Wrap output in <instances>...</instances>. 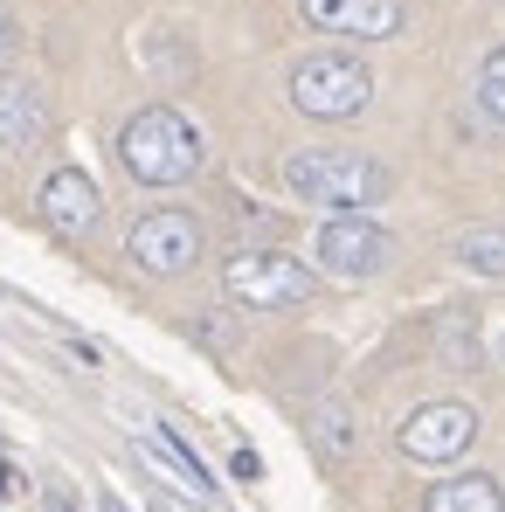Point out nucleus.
Here are the masks:
<instances>
[{
	"label": "nucleus",
	"instance_id": "nucleus-1",
	"mask_svg": "<svg viewBox=\"0 0 505 512\" xmlns=\"http://www.w3.org/2000/svg\"><path fill=\"white\" fill-rule=\"evenodd\" d=\"M201 160H208V146H201L194 118L173 111V104L132 111L125 132H118V167L132 173V180H146V187H180V180L201 173Z\"/></svg>",
	"mask_w": 505,
	"mask_h": 512
},
{
	"label": "nucleus",
	"instance_id": "nucleus-2",
	"mask_svg": "<svg viewBox=\"0 0 505 512\" xmlns=\"http://www.w3.org/2000/svg\"><path fill=\"white\" fill-rule=\"evenodd\" d=\"M284 187L312 208H333V215H367L374 201L395 194V173L367 153H339V146H305L284 160Z\"/></svg>",
	"mask_w": 505,
	"mask_h": 512
},
{
	"label": "nucleus",
	"instance_id": "nucleus-3",
	"mask_svg": "<svg viewBox=\"0 0 505 512\" xmlns=\"http://www.w3.org/2000/svg\"><path fill=\"white\" fill-rule=\"evenodd\" d=\"M222 291L250 312H284V305H305L319 291V277L284 250H229L222 263Z\"/></svg>",
	"mask_w": 505,
	"mask_h": 512
},
{
	"label": "nucleus",
	"instance_id": "nucleus-4",
	"mask_svg": "<svg viewBox=\"0 0 505 512\" xmlns=\"http://www.w3.org/2000/svg\"><path fill=\"white\" fill-rule=\"evenodd\" d=\"M367 97H374V77H367L360 56L319 49V56H305L291 70V104L305 118H353V111H367Z\"/></svg>",
	"mask_w": 505,
	"mask_h": 512
},
{
	"label": "nucleus",
	"instance_id": "nucleus-5",
	"mask_svg": "<svg viewBox=\"0 0 505 512\" xmlns=\"http://www.w3.org/2000/svg\"><path fill=\"white\" fill-rule=\"evenodd\" d=\"M208 250V229L187 215V208H153V215H139L132 222V236H125V256L146 270V277H187L194 263Z\"/></svg>",
	"mask_w": 505,
	"mask_h": 512
},
{
	"label": "nucleus",
	"instance_id": "nucleus-6",
	"mask_svg": "<svg viewBox=\"0 0 505 512\" xmlns=\"http://www.w3.org/2000/svg\"><path fill=\"white\" fill-rule=\"evenodd\" d=\"M319 270L339 277V284H367V277H381L388 270V256H395V236L381 229V222H367V215H333L326 229H319Z\"/></svg>",
	"mask_w": 505,
	"mask_h": 512
},
{
	"label": "nucleus",
	"instance_id": "nucleus-7",
	"mask_svg": "<svg viewBox=\"0 0 505 512\" xmlns=\"http://www.w3.org/2000/svg\"><path fill=\"white\" fill-rule=\"evenodd\" d=\"M395 443H402V457H416V464H457V457L478 443V409H471V402H422V409L402 416Z\"/></svg>",
	"mask_w": 505,
	"mask_h": 512
},
{
	"label": "nucleus",
	"instance_id": "nucleus-8",
	"mask_svg": "<svg viewBox=\"0 0 505 512\" xmlns=\"http://www.w3.org/2000/svg\"><path fill=\"white\" fill-rule=\"evenodd\" d=\"M97 215H104V194H97V180L84 167H56L42 180V222L56 229V236H90L97 229Z\"/></svg>",
	"mask_w": 505,
	"mask_h": 512
},
{
	"label": "nucleus",
	"instance_id": "nucleus-9",
	"mask_svg": "<svg viewBox=\"0 0 505 512\" xmlns=\"http://www.w3.org/2000/svg\"><path fill=\"white\" fill-rule=\"evenodd\" d=\"M305 21L319 35H353V42H388L402 28V0H305Z\"/></svg>",
	"mask_w": 505,
	"mask_h": 512
},
{
	"label": "nucleus",
	"instance_id": "nucleus-10",
	"mask_svg": "<svg viewBox=\"0 0 505 512\" xmlns=\"http://www.w3.org/2000/svg\"><path fill=\"white\" fill-rule=\"evenodd\" d=\"M42 132H49L42 90L21 84V77H0V146L7 153H28V146H42Z\"/></svg>",
	"mask_w": 505,
	"mask_h": 512
},
{
	"label": "nucleus",
	"instance_id": "nucleus-11",
	"mask_svg": "<svg viewBox=\"0 0 505 512\" xmlns=\"http://www.w3.org/2000/svg\"><path fill=\"white\" fill-rule=\"evenodd\" d=\"M139 443H146V450H153V457L167 464L173 478H180V492H187V499H201V506L215 499V478L201 471V457H194V450H187V443H180L167 423H146V429H139Z\"/></svg>",
	"mask_w": 505,
	"mask_h": 512
},
{
	"label": "nucleus",
	"instance_id": "nucleus-12",
	"mask_svg": "<svg viewBox=\"0 0 505 512\" xmlns=\"http://www.w3.org/2000/svg\"><path fill=\"white\" fill-rule=\"evenodd\" d=\"M422 512H505V492H499V478H485V471H464V478H443V485H429Z\"/></svg>",
	"mask_w": 505,
	"mask_h": 512
},
{
	"label": "nucleus",
	"instance_id": "nucleus-13",
	"mask_svg": "<svg viewBox=\"0 0 505 512\" xmlns=\"http://www.w3.org/2000/svg\"><path fill=\"white\" fill-rule=\"evenodd\" d=\"M305 429H312V443H319V457H326V464H346V457L360 450V423H353V409H346V402H312Z\"/></svg>",
	"mask_w": 505,
	"mask_h": 512
},
{
	"label": "nucleus",
	"instance_id": "nucleus-14",
	"mask_svg": "<svg viewBox=\"0 0 505 512\" xmlns=\"http://www.w3.org/2000/svg\"><path fill=\"white\" fill-rule=\"evenodd\" d=\"M450 256L464 263V270H478V277H505V229H464Z\"/></svg>",
	"mask_w": 505,
	"mask_h": 512
},
{
	"label": "nucleus",
	"instance_id": "nucleus-15",
	"mask_svg": "<svg viewBox=\"0 0 505 512\" xmlns=\"http://www.w3.org/2000/svg\"><path fill=\"white\" fill-rule=\"evenodd\" d=\"M478 104L505 125V49H492V56H485V70H478Z\"/></svg>",
	"mask_w": 505,
	"mask_h": 512
},
{
	"label": "nucleus",
	"instance_id": "nucleus-16",
	"mask_svg": "<svg viewBox=\"0 0 505 512\" xmlns=\"http://www.w3.org/2000/svg\"><path fill=\"white\" fill-rule=\"evenodd\" d=\"M443 353H457V367H471V360H478V333H464V326L450 319V326H443Z\"/></svg>",
	"mask_w": 505,
	"mask_h": 512
},
{
	"label": "nucleus",
	"instance_id": "nucleus-17",
	"mask_svg": "<svg viewBox=\"0 0 505 512\" xmlns=\"http://www.w3.org/2000/svg\"><path fill=\"white\" fill-rule=\"evenodd\" d=\"M236 478L250 485V478H263V464H256V450H236Z\"/></svg>",
	"mask_w": 505,
	"mask_h": 512
},
{
	"label": "nucleus",
	"instance_id": "nucleus-18",
	"mask_svg": "<svg viewBox=\"0 0 505 512\" xmlns=\"http://www.w3.org/2000/svg\"><path fill=\"white\" fill-rule=\"evenodd\" d=\"M14 42H21V28H14V14H7V7H0V56H7V49H14Z\"/></svg>",
	"mask_w": 505,
	"mask_h": 512
},
{
	"label": "nucleus",
	"instance_id": "nucleus-19",
	"mask_svg": "<svg viewBox=\"0 0 505 512\" xmlns=\"http://www.w3.org/2000/svg\"><path fill=\"white\" fill-rule=\"evenodd\" d=\"M97 512H132V506H125V499H111V492H104V499H97Z\"/></svg>",
	"mask_w": 505,
	"mask_h": 512
},
{
	"label": "nucleus",
	"instance_id": "nucleus-20",
	"mask_svg": "<svg viewBox=\"0 0 505 512\" xmlns=\"http://www.w3.org/2000/svg\"><path fill=\"white\" fill-rule=\"evenodd\" d=\"M153 512H173V506H167V499H153Z\"/></svg>",
	"mask_w": 505,
	"mask_h": 512
}]
</instances>
